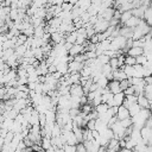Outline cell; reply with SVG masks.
<instances>
[{
    "label": "cell",
    "instance_id": "1",
    "mask_svg": "<svg viewBox=\"0 0 152 152\" xmlns=\"http://www.w3.org/2000/svg\"><path fill=\"white\" fill-rule=\"evenodd\" d=\"M109 26H110V24H109V21H108V20H104V19L99 18L97 23L94 25V28H95L96 33H101V32H104Z\"/></svg>",
    "mask_w": 152,
    "mask_h": 152
},
{
    "label": "cell",
    "instance_id": "2",
    "mask_svg": "<svg viewBox=\"0 0 152 152\" xmlns=\"http://www.w3.org/2000/svg\"><path fill=\"white\" fill-rule=\"evenodd\" d=\"M83 144L86 145L88 152H97L99 148L101 147V145L99 144V141H97L96 139H93V140H84Z\"/></svg>",
    "mask_w": 152,
    "mask_h": 152
},
{
    "label": "cell",
    "instance_id": "3",
    "mask_svg": "<svg viewBox=\"0 0 152 152\" xmlns=\"http://www.w3.org/2000/svg\"><path fill=\"white\" fill-rule=\"evenodd\" d=\"M134 30H137L138 32H140L142 36H146V34H148V33H150V31H151V26L147 24V21H146V20L141 19V20H140V23H139V25H138L137 27H134Z\"/></svg>",
    "mask_w": 152,
    "mask_h": 152
},
{
    "label": "cell",
    "instance_id": "4",
    "mask_svg": "<svg viewBox=\"0 0 152 152\" xmlns=\"http://www.w3.org/2000/svg\"><path fill=\"white\" fill-rule=\"evenodd\" d=\"M70 94H71V96H76V97H81V96L86 95V93L83 90V86L80 83L70 86Z\"/></svg>",
    "mask_w": 152,
    "mask_h": 152
},
{
    "label": "cell",
    "instance_id": "5",
    "mask_svg": "<svg viewBox=\"0 0 152 152\" xmlns=\"http://www.w3.org/2000/svg\"><path fill=\"white\" fill-rule=\"evenodd\" d=\"M141 137L142 139L146 141L147 145H150L152 142V127L148 126H144L141 128Z\"/></svg>",
    "mask_w": 152,
    "mask_h": 152
},
{
    "label": "cell",
    "instance_id": "6",
    "mask_svg": "<svg viewBox=\"0 0 152 152\" xmlns=\"http://www.w3.org/2000/svg\"><path fill=\"white\" fill-rule=\"evenodd\" d=\"M84 66V63H81V62H77V61H71L69 62V74H72V72H81V70L83 69Z\"/></svg>",
    "mask_w": 152,
    "mask_h": 152
},
{
    "label": "cell",
    "instance_id": "7",
    "mask_svg": "<svg viewBox=\"0 0 152 152\" xmlns=\"http://www.w3.org/2000/svg\"><path fill=\"white\" fill-rule=\"evenodd\" d=\"M108 89L113 93V94H118V93H120V91H122V89H121V87H120V81H118V80H112V81H109V83H108Z\"/></svg>",
    "mask_w": 152,
    "mask_h": 152
},
{
    "label": "cell",
    "instance_id": "8",
    "mask_svg": "<svg viewBox=\"0 0 152 152\" xmlns=\"http://www.w3.org/2000/svg\"><path fill=\"white\" fill-rule=\"evenodd\" d=\"M116 116L119 120H124V119H127V118H131V114H129V109L127 107H125L124 104L119 107L118 109V113H116Z\"/></svg>",
    "mask_w": 152,
    "mask_h": 152
},
{
    "label": "cell",
    "instance_id": "9",
    "mask_svg": "<svg viewBox=\"0 0 152 152\" xmlns=\"http://www.w3.org/2000/svg\"><path fill=\"white\" fill-rule=\"evenodd\" d=\"M138 103L140 104L141 108H150V109H151V107H152L151 101L145 96V94L138 95Z\"/></svg>",
    "mask_w": 152,
    "mask_h": 152
},
{
    "label": "cell",
    "instance_id": "10",
    "mask_svg": "<svg viewBox=\"0 0 152 152\" xmlns=\"http://www.w3.org/2000/svg\"><path fill=\"white\" fill-rule=\"evenodd\" d=\"M84 52V45H81V44H74V46L70 49L69 51V55L70 56H77L80 53H83Z\"/></svg>",
    "mask_w": 152,
    "mask_h": 152
},
{
    "label": "cell",
    "instance_id": "11",
    "mask_svg": "<svg viewBox=\"0 0 152 152\" xmlns=\"http://www.w3.org/2000/svg\"><path fill=\"white\" fill-rule=\"evenodd\" d=\"M107 148H109L110 151H113V152H119L120 151V141H119V139H116V138H113V139H110L109 140V144H108V146H107Z\"/></svg>",
    "mask_w": 152,
    "mask_h": 152
},
{
    "label": "cell",
    "instance_id": "12",
    "mask_svg": "<svg viewBox=\"0 0 152 152\" xmlns=\"http://www.w3.org/2000/svg\"><path fill=\"white\" fill-rule=\"evenodd\" d=\"M134 66V75L133 77H145V66L141 64H135Z\"/></svg>",
    "mask_w": 152,
    "mask_h": 152
},
{
    "label": "cell",
    "instance_id": "13",
    "mask_svg": "<svg viewBox=\"0 0 152 152\" xmlns=\"http://www.w3.org/2000/svg\"><path fill=\"white\" fill-rule=\"evenodd\" d=\"M127 55L133 56V57H138L140 55H144V48H139V46H132L128 51Z\"/></svg>",
    "mask_w": 152,
    "mask_h": 152
},
{
    "label": "cell",
    "instance_id": "14",
    "mask_svg": "<svg viewBox=\"0 0 152 152\" xmlns=\"http://www.w3.org/2000/svg\"><path fill=\"white\" fill-rule=\"evenodd\" d=\"M140 18H138V17H135V15H133L129 20H127L125 24H124V26H127V27H131V28H134V27H137L138 25H139V23H140Z\"/></svg>",
    "mask_w": 152,
    "mask_h": 152
},
{
    "label": "cell",
    "instance_id": "15",
    "mask_svg": "<svg viewBox=\"0 0 152 152\" xmlns=\"http://www.w3.org/2000/svg\"><path fill=\"white\" fill-rule=\"evenodd\" d=\"M125 99H126V95H125L124 91H120V93H118V94H114V102H115V106H118V107L122 106Z\"/></svg>",
    "mask_w": 152,
    "mask_h": 152
},
{
    "label": "cell",
    "instance_id": "16",
    "mask_svg": "<svg viewBox=\"0 0 152 152\" xmlns=\"http://www.w3.org/2000/svg\"><path fill=\"white\" fill-rule=\"evenodd\" d=\"M113 77H114V80H118V81H124V80L128 78L127 75L125 74V71H124L122 69H116V70H114V71H113Z\"/></svg>",
    "mask_w": 152,
    "mask_h": 152
},
{
    "label": "cell",
    "instance_id": "17",
    "mask_svg": "<svg viewBox=\"0 0 152 152\" xmlns=\"http://www.w3.org/2000/svg\"><path fill=\"white\" fill-rule=\"evenodd\" d=\"M62 23H63L62 18H59V17H53L52 19L48 20V24H46V25H50V26H53V27L58 28V27L61 26V24H62Z\"/></svg>",
    "mask_w": 152,
    "mask_h": 152
},
{
    "label": "cell",
    "instance_id": "18",
    "mask_svg": "<svg viewBox=\"0 0 152 152\" xmlns=\"http://www.w3.org/2000/svg\"><path fill=\"white\" fill-rule=\"evenodd\" d=\"M108 127V124L107 122H104L102 119H100V118H97L96 119V125H95V129L96 131H99V132H102L103 129H106Z\"/></svg>",
    "mask_w": 152,
    "mask_h": 152
},
{
    "label": "cell",
    "instance_id": "19",
    "mask_svg": "<svg viewBox=\"0 0 152 152\" xmlns=\"http://www.w3.org/2000/svg\"><path fill=\"white\" fill-rule=\"evenodd\" d=\"M108 109H109V106H108L107 103H104V102H102L101 104H99V106H96V107H95V110L97 112L99 116H100V115H102V114H104Z\"/></svg>",
    "mask_w": 152,
    "mask_h": 152
},
{
    "label": "cell",
    "instance_id": "20",
    "mask_svg": "<svg viewBox=\"0 0 152 152\" xmlns=\"http://www.w3.org/2000/svg\"><path fill=\"white\" fill-rule=\"evenodd\" d=\"M128 109H129V114H131V118H132V116H134V115H137V114L140 113L141 107H140V104L137 102V103H133Z\"/></svg>",
    "mask_w": 152,
    "mask_h": 152
},
{
    "label": "cell",
    "instance_id": "21",
    "mask_svg": "<svg viewBox=\"0 0 152 152\" xmlns=\"http://www.w3.org/2000/svg\"><path fill=\"white\" fill-rule=\"evenodd\" d=\"M27 49H28V48L26 46V44H23V45L17 46V48L14 49V51H15V53L18 55V57H24V55L26 53Z\"/></svg>",
    "mask_w": 152,
    "mask_h": 152
},
{
    "label": "cell",
    "instance_id": "22",
    "mask_svg": "<svg viewBox=\"0 0 152 152\" xmlns=\"http://www.w3.org/2000/svg\"><path fill=\"white\" fill-rule=\"evenodd\" d=\"M42 147L46 151V150H49L51 146H52V142H51V137H43V139H42Z\"/></svg>",
    "mask_w": 152,
    "mask_h": 152
},
{
    "label": "cell",
    "instance_id": "23",
    "mask_svg": "<svg viewBox=\"0 0 152 152\" xmlns=\"http://www.w3.org/2000/svg\"><path fill=\"white\" fill-rule=\"evenodd\" d=\"M76 6L81 7L83 11H88V8L91 6V0H80L76 4Z\"/></svg>",
    "mask_w": 152,
    "mask_h": 152
},
{
    "label": "cell",
    "instance_id": "24",
    "mask_svg": "<svg viewBox=\"0 0 152 152\" xmlns=\"http://www.w3.org/2000/svg\"><path fill=\"white\" fill-rule=\"evenodd\" d=\"M57 71H59L62 75H65L69 72V63H59L57 65Z\"/></svg>",
    "mask_w": 152,
    "mask_h": 152
},
{
    "label": "cell",
    "instance_id": "25",
    "mask_svg": "<svg viewBox=\"0 0 152 152\" xmlns=\"http://www.w3.org/2000/svg\"><path fill=\"white\" fill-rule=\"evenodd\" d=\"M121 69L125 71V74L127 75L128 78L133 77V75H134V66H133V65H126V64H125Z\"/></svg>",
    "mask_w": 152,
    "mask_h": 152
},
{
    "label": "cell",
    "instance_id": "26",
    "mask_svg": "<svg viewBox=\"0 0 152 152\" xmlns=\"http://www.w3.org/2000/svg\"><path fill=\"white\" fill-rule=\"evenodd\" d=\"M132 17H133V12H132V11H125V12H122V14H121L120 21H121L122 24H125V23H126L127 20H129Z\"/></svg>",
    "mask_w": 152,
    "mask_h": 152
},
{
    "label": "cell",
    "instance_id": "27",
    "mask_svg": "<svg viewBox=\"0 0 152 152\" xmlns=\"http://www.w3.org/2000/svg\"><path fill=\"white\" fill-rule=\"evenodd\" d=\"M65 40H66V42H69V43L76 44V40H77V33H76V31L68 33V34H66V37H65Z\"/></svg>",
    "mask_w": 152,
    "mask_h": 152
},
{
    "label": "cell",
    "instance_id": "28",
    "mask_svg": "<svg viewBox=\"0 0 152 152\" xmlns=\"http://www.w3.org/2000/svg\"><path fill=\"white\" fill-rule=\"evenodd\" d=\"M45 33V26H37L34 27V37H38V38H42Z\"/></svg>",
    "mask_w": 152,
    "mask_h": 152
},
{
    "label": "cell",
    "instance_id": "29",
    "mask_svg": "<svg viewBox=\"0 0 152 152\" xmlns=\"http://www.w3.org/2000/svg\"><path fill=\"white\" fill-rule=\"evenodd\" d=\"M96 83L99 84V87H101V88H106V87L108 86V83H109V80L102 74V76L99 78V81H97Z\"/></svg>",
    "mask_w": 152,
    "mask_h": 152
},
{
    "label": "cell",
    "instance_id": "30",
    "mask_svg": "<svg viewBox=\"0 0 152 152\" xmlns=\"http://www.w3.org/2000/svg\"><path fill=\"white\" fill-rule=\"evenodd\" d=\"M61 6H62V10H63V11H65V12H71V11L74 10V7H75V5H74V4L68 2V1H64Z\"/></svg>",
    "mask_w": 152,
    "mask_h": 152
},
{
    "label": "cell",
    "instance_id": "31",
    "mask_svg": "<svg viewBox=\"0 0 152 152\" xmlns=\"http://www.w3.org/2000/svg\"><path fill=\"white\" fill-rule=\"evenodd\" d=\"M125 64L126 65H135L137 64V58L133 57V56L126 55V57H125Z\"/></svg>",
    "mask_w": 152,
    "mask_h": 152
},
{
    "label": "cell",
    "instance_id": "32",
    "mask_svg": "<svg viewBox=\"0 0 152 152\" xmlns=\"http://www.w3.org/2000/svg\"><path fill=\"white\" fill-rule=\"evenodd\" d=\"M109 64H110L113 71L116 70V69H120V64H119V59H118V57H112L110 61H109Z\"/></svg>",
    "mask_w": 152,
    "mask_h": 152
},
{
    "label": "cell",
    "instance_id": "33",
    "mask_svg": "<svg viewBox=\"0 0 152 152\" xmlns=\"http://www.w3.org/2000/svg\"><path fill=\"white\" fill-rule=\"evenodd\" d=\"M128 80H129L131 86H137V84H140L141 82L145 81L142 77H131V78H128Z\"/></svg>",
    "mask_w": 152,
    "mask_h": 152
},
{
    "label": "cell",
    "instance_id": "34",
    "mask_svg": "<svg viewBox=\"0 0 152 152\" xmlns=\"http://www.w3.org/2000/svg\"><path fill=\"white\" fill-rule=\"evenodd\" d=\"M121 125L125 127V128H128V127H132L133 126V121H132V118H127V119H124V120H120Z\"/></svg>",
    "mask_w": 152,
    "mask_h": 152
},
{
    "label": "cell",
    "instance_id": "35",
    "mask_svg": "<svg viewBox=\"0 0 152 152\" xmlns=\"http://www.w3.org/2000/svg\"><path fill=\"white\" fill-rule=\"evenodd\" d=\"M135 58H137V64L145 65V64L147 63V57H146L145 55H140V56H138V57H135Z\"/></svg>",
    "mask_w": 152,
    "mask_h": 152
},
{
    "label": "cell",
    "instance_id": "36",
    "mask_svg": "<svg viewBox=\"0 0 152 152\" xmlns=\"http://www.w3.org/2000/svg\"><path fill=\"white\" fill-rule=\"evenodd\" d=\"M103 101H102V95H96L95 97H94V100L90 102L94 107H96V106H99V104H101Z\"/></svg>",
    "mask_w": 152,
    "mask_h": 152
},
{
    "label": "cell",
    "instance_id": "37",
    "mask_svg": "<svg viewBox=\"0 0 152 152\" xmlns=\"http://www.w3.org/2000/svg\"><path fill=\"white\" fill-rule=\"evenodd\" d=\"M97 59L104 65V64H107V63H109V61H110V57H108L107 55H101V56H97Z\"/></svg>",
    "mask_w": 152,
    "mask_h": 152
},
{
    "label": "cell",
    "instance_id": "38",
    "mask_svg": "<svg viewBox=\"0 0 152 152\" xmlns=\"http://www.w3.org/2000/svg\"><path fill=\"white\" fill-rule=\"evenodd\" d=\"M64 152H77V147H76V145L65 144L64 145Z\"/></svg>",
    "mask_w": 152,
    "mask_h": 152
},
{
    "label": "cell",
    "instance_id": "39",
    "mask_svg": "<svg viewBox=\"0 0 152 152\" xmlns=\"http://www.w3.org/2000/svg\"><path fill=\"white\" fill-rule=\"evenodd\" d=\"M129 86H131V83H129V80H128V78H126V80H124V81H120V87H121L122 91H124L126 88H128Z\"/></svg>",
    "mask_w": 152,
    "mask_h": 152
},
{
    "label": "cell",
    "instance_id": "40",
    "mask_svg": "<svg viewBox=\"0 0 152 152\" xmlns=\"http://www.w3.org/2000/svg\"><path fill=\"white\" fill-rule=\"evenodd\" d=\"M124 93H125V95H126V96H127V95H133V94H135L134 87H133V86H129L128 88H126V89L124 90Z\"/></svg>",
    "mask_w": 152,
    "mask_h": 152
},
{
    "label": "cell",
    "instance_id": "41",
    "mask_svg": "<svg viewBox=\"0 0 152 152\" xmlns=\"http://www.w3.org/2000/svg\"><path fill=\"white\" fill-rule=\"evenodd\" d=\"M95 125H96V120H88V122H87V128L90 129V131H94V129H95Z\"/></svg>",
    "mask_w": 152,
    "mask_h": 152
},
{
    "label": "cell",
    "instance_id": "42",
    "mask_svg": "<svg viewBox=\"0 0 152 152\" xmlns=\"http://www.w3.org/2000/svg\"><path fill=\"white\" fill-rule=\"evenodd\" d=\"M84 53H86L87 59H89V58H96V57H97L96 51H86Z\"/></svg>",
    "mask_w": 152,
    "mask_h": 152
},
{
    "label": "cell",
    "instance_id": "43",
    "mask_svg": "<svg viewBox=\"0 0 152 152\" xmlns=\"http://www.w3.org/2000/svg\"><path fill=\"white\" fill-rule=\"evenodd\" d=\"M76 147H77V152H88L87 151V147H86V145L83 142H78L76 145Z\"/></svg>",
    "mask_w": 152,
    "mask_h": 152
},
{
    "label": "cell",
    "instance_id": "44",
    "mask_svg": "<svg viewBox=\"0 0 152 152\" xmlns=\"http://www.w3.org/2000/svg\"><path fill=\"white\" fill-rule=\"evenodd\" d=\"M90 42L91 43H94V44H97V43H100V40H99V36H97V33L96 34H94L91 38H90Z\"/></svg>",
    "mask_w": 152,
    "mask_h": 152
},
{
    "label": "cell",
    "instance_id": "45",
    "mask_svg": "<svg viewBox=\"0 0 152 152\" xmlns=\"http://www.w3.org/2000/svg\"><path fill=\"white\" fill-rule=\"evenodd\" d=\"M72 46H74V44H72V43H69V42H66V43L64 44V48H65L68 51H70V49H71Z\"/></svg>",
    "mask_w": 152,
    "mask_h": 152
},
{
    "label": "cell",
    "instance_id": "46",
    "mask_svg": "<svg viewBox=\"0 0 152 152\" xmlns=\"http://www.w3.org/2000/svg\"><path fill=\"white\" fill-rule=\"evenodd\" d=\"M146 84H152V76H147V77H144Z\"/></svg>",
    "mask_w": 152,
    "mask_h": 152
},
{
    "label": "cell",
    "instance_id": "47",
    "mask_svg": "<svg viewBox=\"0 0 152 152\" xmlns=\"http://www.w3.org/2000/svg\"><path fill=\"white\" fill-rule=\"evenodd\" d=\"M119 152H133V150H129V148L124 147V148H120V151H119Z\"/></svg>",
    "mask_w": 152,
    "mask_h": 152
},
{
    "label": "cell",
    "instance_id": "48",
    "mask_svg": "<svg viewBox=\"0 0 152 152\" xmlns=\"http://www.w3.org/2000/svg\"><path fill=\"white\" fill-rule=\"evenodd\" d=\"M65 1H68V2H71V4H74V5H76L80 0H65Z\"/></svg>",
    "mask_w": 152,
    "mask_h": 152
},
{
    "label": "cell",
    "instance_id": "49",
    "mask_svg": "<svg viewBox=\"0 0 152 152\" xmlns=\"http://www.w3.org/2000/svg\"><path fill=\"white\" fill-rule=\"evenodd\" d=\"M150 33H151V34H152V27H151V31H150Z\"/></svg>",
    "mask_w": 152,
    "mask_h": 152
},
{
    "label": "cell",
    "instance_id": "50",
    "mask_svg": "<svg viewBox=\"0 0 152 152\" xmlns=\"http://www.w3.org/2000/svg\"><path fill=\"white\" fill-rule=\"evenodd\" d=\"M46 1H48V0H46Z\"/></svg>",
    "mask_w": 152,
    "mask_h": 152
},
{
    "label": "cell",
    "instance_id": "51",
    "mask_svg": "<svg viewBox=\"0 0 152 152\" xmlns=\"http://www.w3.org/2000/svg\"><path fill=\"white\" fill-rule=\"evenodd\" d=\"M45 152H46V151H45Z\"/></svg>",
    "mask_w": 152,
    "mask_h": 152
}]
</instances>
